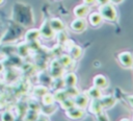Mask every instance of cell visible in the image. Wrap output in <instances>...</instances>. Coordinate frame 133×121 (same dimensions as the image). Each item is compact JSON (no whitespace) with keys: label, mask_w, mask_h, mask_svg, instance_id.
I'll return each mask as SVG.
<instances>
[{"label":"cell","mask_w":133,"mask_h":121,"mask_svg":"<svg viewBox=\"0 0 133 121\" xmlns=\"http://www.w3.org/2000/svg\"><path fill=\"white\" fill-rule=\"evenodd\" d=\"M99 13L101 14L103 20L109 21V22H114L117 19V11L112 3H107L104 5H100L99 7Z\"/></svg>","instance_id":"6da1fadb"},{"label":"cell","mask_w":133,"mask_h":121,"mask_svg":"<svg viewBox=\"0 0 133 121\" xmlns=\"http://www.w3.org/2000/svg\"><path fill=\"white\" fill-rule=\"evenodd\" d=\"M86 116V112L84 108L78 107V106H73L69 110H65V117L72 121H79L84 119Z\"/></svg>","instance_id":"7a4b0ae2"},{"label":"cell","mask_w":133,"mask_h":121,"mask_svg":"<svg viewBox=\"0 0 133 121\" xmlns=\"http://www.w3.org/2000/svg\"><path fill=\"white\" fill-rule=\"evenodd\" d=\"M117 60L122 67L126 69L133 68V53L130 51H122L117 54Z\"/></svg>","instance_id":"3957f363"},{"label":"cell","mask_w":133,"mask_h":121,"mask_svg":"<svg viewBox=\"0 0 133 121\" xmlns=\"http://www.w3.org/2000/svg\"><path fill=\"white\" fill-rule=\"evenodd\" d=\"M64 68L61 66V64L58 62V59H53L50 64V68H49V74L51 75L52 78H57V77H61L64 73Z\"/></svg>","instance_id":"277c9868"},{"label":"cell","mask_w":133,"mask_h":121,"mask_svg":"<svg viewBox=\"0 0 133 121\" xmlns=\"http://www.w3.org/2000/svg\"><path fill=\"white\" fill-rule=\"evenodd\" d=\"M39 34H41V37H43L44 39H46V40H52V39H54V37H55V34H56V32L52 29V27L50 26V23H49V20H46V21H44V23L41 25V27H39Z\"/></svg>","instance_id":"5b68a950"},{"label":"cell","mask_w":133,"mask_h":121,"mask_svg":"<svg viewBox=\"0 0 133 121\" xmlns=\"http://www.w3.org/2000/svg\"><path fill=\"white\" fill-rule=\"evenodd\" d=\"M99 100H100V103H101L102 108H103L104 111L109 110V108H112V107L116 104V102H117L116 97H115L114 95H112V94L102 95V96L99 98Z\"/></svg>","instance_id":"8992f818"},{"label":"cell","mask_w":133,"mask_h":121,"mask_svg":"<svg viewBox=\"0 0 133 121\" xmlns=\"http://www.w3.org/2000/svg\"><path fill=\"white\" fill-rule=\"evenodd\" d=\"M70 27L74 32H83L87 28V21L85 20V18H76L71 22Z\"/></svg>","instance_id":"52a82bcc"},{"label":"cell","mask_w":133,"mask_h":121,"mask_svg":"<svg viewBox=\"0 0 133 121\" xmlns=\"http://www.w3.org/2000/svg\"><path fill=\"white\" fill-rule=\"evenodd\" d=\"M73 99H74V102H75L76 106L84 108V110L86 108V106H87V104L90 100L85 92H79L75 97H73Z\"/></svg>","instance_id":"ba28073f"},{"label":"cell","mask_w":133,"mask_h":121,"mask_svg":"<svg viewBox=\"0 0 133 121\" xmlns=\"http://www.w3.org/2000/svg\"><path fill=\"white\" fill-rule=\"evenodd\" d=\"M108 84H109L108 79L103 74H97L92 78V86H95L101 90H105L108 87Z\"/></svg>","instance_id":"9c48e42d"},{"label":"cell","mask_w":133,"mask_h":121,"mask_svg":"<svg viewBox=\"0 0 133 121\" xmlns=\"http://www.w3.org/2000/svg\"><path fill=\"white\" fill-rule=\"evenodd\" d=\"M86 108H87L88 113L89 114H92L94 116H96L99 113H101V112L104 111L102 108V105H101L99 99H90L89 102H88V104H87V106H86Z\"/></svg>","instance_id":"30bf717a"},{"label":"cell","mask_w":133,"mask_h":121,"mask_svg":"<svg viewBox=\"0 0 133 121\" xmlns=\"http://www.w3.org/2000/svg\"><path fill=\"white\" fill-rule=\"evenodd\" d=\"M89 6L85 5V4H78L77 6L74 7L73 9V14L76 18H86L89 14Z\"/></svg>","instance_id":"8fae6325"},{"label":"cell","mask_w":133,"mask_h":121,"mask_svg":"<svg viewBox=\"0 0 133 121\" xmlns=\"http://www.w3.org/2000/svg\"><path fill=\"white\" fill-rule=\"evenodd\" d=\"M61 77H62L64 87H73L77 84L78 77L74 72H64Z\"/></svg>","instance_id":"7c38bea8"},{"label":"cell","mask_w":133,"mask_h":121,"mask_svg":"<svg viewBox=\"0 0 133 121\" xmlns=\"http://www.w3.org/2000/svg\"><path fill=\"white\" fill-rule=\"evenodd\" d=\"M88 23L92 26V27H98L102 24V22L104 21L101 14L99 11H92L90 14H88Z\"/></svg>","instance_id":"4fadbf2b"},{"label":"cell","mask_w":133,"mask_h":121,"mask_svg":"<svg viewBox=\"0 0 133 121\" xmlns=\"http://www.w3.org/2000/svg\"><path fill=\"white\" fill-rule=\"evenodd\" d=\"M49 23H50V26L52 27V29L57 33L59 31H62L64 30V23L61 19L59 18H52L49 20Z\"/></svg>","instance_id":"5bb4252c"},{"label":"cell","mask_w":133,"mask_h":121,"mask_svg":"<svg viewBox=\"0 0 133 121\" xmlns=\"http://www.w3.org/2000/svg\"><path fill=\"white\" fill-rule=\"evenodd\" d=\"M68 52H69V55H70L74 60H77V59H79V58L82 56L83 50H82V48H81L79 45L74 44V45L68 50Z\"/></svg>","instance_id":"9a60e30c"},{"label":"cell","mask_w":133,"mask_h":121,"mask_svg":"<svg viewBox=\"0 0 133 121\" xmlns=\"http://www.w3.org/2000/svg\"><path fill=\"white\" fill-rule=\"evenodd\" d=\"M41 37L39 34V30L36 29V28H31L29 29L26 33H25V39L28 43H32V42H35L38 40V38Z\"/></svg>","instance_id":"2e32d148"},{"label":"cell","mask_w":133,"mask_h":121,"mask_svg":"<svg viewBox=\"0 0 133 121\" xmlns=\"http://www.w3.org/2000/svg\"><path fill=\"white\" fill-rule=\"evenodd\" d=\"M57 59H58V62L61 64V66H62L64 69H69V68L74 64V62H75L69 54H65V53L60 54Z\"/></svg>","instance_id":"e0dca14e"},{"label":"cell","mask_w":133,"mask_h":121,"mask_svg":"<svg viewBox=\"0 0 133 121\" xmlns=\"http://www.w3.org/2000/svg\"><path fill=\"white\" fill-rule=\"evenodd\" d=\"M85 93L87 94V96L89 97V99H99L103 94H102V90L95 87V86H91L88 90L85 91Z\"/></svg>","instance_id":"ac0fdd59"},{"label":"cell","mask_w":133,"mask_h":121,"mask_svg":"<svg viewBox=\"0 0 133 121\" xmlns=\"http://www.w3.org/2000/svg\"><path fill=\"white\" fill-rule=\"evenodd\" d=\"M39 116V111L27 108L26 113L24 114V121H36Z\"/></svg>","instance_id":"d6986e66"},{"label":"cell","mask_w":133,"mask_h":121,"mask_svg":"<svg viewBox=\"0 0 133 121\" xmlns=\"http://www.w3.org/2000/svg\"><path fill=\"white\" fill-rule=\"evenodd\" d=\"M42 103L43 105H52L55 103V99H54V95L53 93H50L49 91L47 93H45L42 97Z\"/></svg>","instance_id":"ffe728a7"},{"label":"cell","mask_w":133,"mask_h":121,"mask_svg":"<svg viewBox=\"0 0 133 121\" xmlns=\"http://www.w3.org/2000/svg\"><path fill=\"white\" fill-rule=\"evenodd\" d=\"M53 95H54L55 102H58V103H59L60 101H62L63 99H65L66 97H69L68 94H66V92H65V90H64V88L55 90V92L53 93Z\"/></svg>","instance_id":"44dd1931"},{"label":"cell","mask_w":133,"mask_h":121,"mask_svg":"<svg viewBox=\"0 0 133 121\" xmlns=\"http://www.w3.org/2000/svg\"><path fill=\"white\" fill-rule=\"evenodd\" d=\"M32 92H33L34 97H42L45 93L48 92V88L46 86H44V84H39V86L34 87L33 90H32Z\"/></svg>","instance_id":"7402d4cb"},{"label":"cell","mask_w":133,"mask_h":121,"mask_svg":"<svg viewBox=\"0 0 133 121\" xmlns=\"http://www.w3.org/2000/svg\"><path fill=\"white\" fill-rule=\"evenodd\" d=\"M60 106L65 111V110H69L73 106H75V102H74V99L72 97H66L65 99H63L62 101L59 102Z\"/></svg>","instance_id":"603a6c76"},{"label":"cell","mask_w":133,"mask_h":121,"mask_svg":"<svg viewBox=\"0 0 133 121\" xmlns=\"http://www.w3.org/2000/svg\"><path fill=\"white\" fill-rule=\"evenodd\" d=\"M64 90H65L68 96H69V97H72V98L75 97V96L80 92L76 86H73V87H64Z\"/></svg>","instance_id":"cb8c5ba5"},{"label":"cell","mask_w":133,"mask_h":121,"mask_svg":"<svg viewBox=\"0 0 133 121\" xmlns=\"http://www.w3.org/2000/svg\"><path fill=\"white\" fill-rule=\"evenodd\" d=\"M1 121H15V116L10 111H5L1 115Z\"/></svg>","instance_id":"d4e9b609"},{"label":"cell","mask_w":133,"mask_h":121,"mask_svg":"<svg viewBox=\"0 0 133 121\" xmlns=\"http://www.w3.org/2000/svg\"><path fill=\"white\" fill-rule=\"evenodd\" d=\"M68 39H69V38H68V33H65L64 30L57 32V42H58L59 45H62Z\"/></svg>","instance_id":"484cf974"},{"label":"cell","mask_w":133,"mask_h":121,"mask_svg":"<svg viewBox=\"0 0 133 121\" xmlns=\"http://www.w3.org/2000/svg\"><path fill=\"white\" fill-rule=\"evenodd\" d=\"M29 52V45L28 44H22L19 46V54L22 56H26Z\"/></svg>","instance_id":"4316f807"},{"label":"cell","mask_w":133,"mask_h":121,"mask_svg":"<svg viewBox=\"0 0 133 121\" xmlns=\"http://www.w3.org/2000/svg\"><path fill=\"white\" fill-rule=\"evenodd\" d=\"M95 119H96V121H110V119H109V117H108V115L106 114L105 111H103V112L99 113L98 115H96Z\"/></svg>","instance_id":"83f0119b"},{"label":"cell","mask_w":133,"mask_h":121,"mask_svg":"<svg viewBox=\"0 0 133 121\" xmlns=\"http://www.w3.org/2000/svg\"><path fill=\"white\" fill-rule=\"evenodd\" d=\"M83 1V4H85V5H87V6H94V5H96L97 4V2H96V0H82Z\"/></svg>","instance_id":"f1b7e54d"},{"label":"cell","mask_w":133,"mask_h":121,"mask_svg":"<svg viewBox=\"0 0 133 121\" xmlns=\"http://www.w3.org/2000/svg\"><path fill=\"white\" fill-rule=\"evenodd\" d=\"M36 121H50V120H49V118H48L47 115H44V114L39 113V116H38V118L36 119Z\"/></svg>","instance_id":"f546056e"},{"label":"cell","mask_w":133,"mask_h":121,"mask_svg":"<svg viewBox=\"0 0 133 121\" xmlns=\"http://www.w3.org/2000/svg\"><path fill=\"white\" fill-rule=\"evenodd\" d=\"M126 99H127V102L129 103V105L133 108V95H128L126 97Z\"/></svg>","instance_id":"4dcf8cb0"},{"label":"cell","mask_w":133,"mask_h":121,"mask_svg":"<svg viewBox=\"0 0 133 121\" xmlns=\"http://www.w3.org/2000/svg\"><path fill=\"white\" fill-rule=\"evenodd\" d=\"M96 2H97V4H99V5H104V4L109 3L110 0H96Z\"/></svg>","instance_id":"1f68e13d"},{"label":"cell","mask_w":133,"mask_h":121,"mask_svg":"<svg viewBox=\"0 0 133 121\" xmlns=\"http://www.w3.org/2000/svg\"><path fill=\"white\" fill-rule=\"evenodd\" d=\"M124 0H110V3H112V4H119V3H122Z\"/></svg>","instance_id":"d6a6232c"},{"label":"cell","mask_w":133,"mask_h":121,"mask_svg":"<svg viewBox=\"0 0 133 121\" xmlns=\"http://www.w3.org/2000/svg\"><path fill=\"white\" fill-rule=\"evenodd\" d=\"M118 121H131V119H129V118H122Z\"/></svg>","instance_id":"836d02e7"},{"label":"cell","mask_w":133,"mask_h":121,"mask_svg":"<svg viewBox=\"0 0 133 121\" xmlns=\"http://www.w3.org/2000/svg\"><path fill=\"white\" fill-rule=\"evenodd\" d=\"M1 70H2V65L0 64V71H1Z\"/></svg>","instance_id":"e575fe53"},{"label":"cell","mask_w":133,"mask_h":121,"mask_svg":"<svg viewBox=\"0 0 133 121\" xmlns=\"http://www.w3.org/2000/svg\"><path fill=\"white\" fill-rule=\"evenodd\" d=\"M3 1H4V0H0V4H2V3H3Z\"/></svg>","instance_id":"d590c367"},{"label":"cell","mask_w":133,"mask_h":121,"mask_svg":"<svg viewBox=\"0 0 133 121\" xmlns=\"http://www.w3.org/2000/svg\"><path fill=\"white\" fill-rule=\"evenodd\" d=\"M131 121H133V117H132V119H131Z\"/></svg>","instance_id":"8d00e7d4"}]
</instances>
